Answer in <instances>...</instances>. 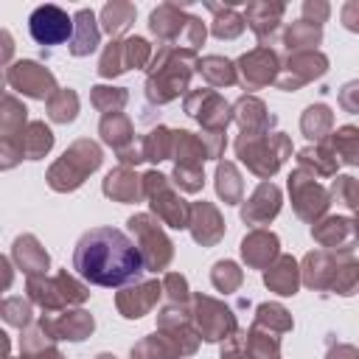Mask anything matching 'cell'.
Here are the masks:
<instances>
[{"label": "cell", "instance_id": "cell-35", "mask_svg": "<svg viewBox=\"0 0 359 359\" xmlns=\"http://www.w3.org/2000/svg\"><path fill=\"white\" fill-rule=\"evenodd\" d=\"M196 70L202 73V79H205L210 87H230V84L238 81L236 62H230V59H224V56H216V53L202 56L199 65H196Z\"/></svg>", "mask_w": 359, "mask_h": 359}, {"label": "cell", "instance_id": "cell-48", "mask_svg": "<svg viewBox=\"0 0 359 359\" xmlns=\"http://www.w3.org/2000/svg\"><path fill=\"white\" fill-rule=\"evenodd\" d=\"M244 280V272L238 269L236 261H216L213 269H210V283L219 289V292H236Z\"/></svg>", "mask_w": 359, "mask_h": 359}, {"label": "cell", "instance_id": "cell-47", "mask_svg": "<svg viewBox=\"0 0 359 359\" xmlns=\"http://www.w3.org/2000/svg\"><path fill=\"white\" fill-rule=\"evenodd\" d=\"M48 115H50V121H56V123H70V121H76V115H79V95L67 87V90H56L50 98H48Z\"/></svg>", "mask_w": 359, "mask_h": 359}, {"label": "cell", "instance_id": "cell-4", "mask_svg": "<svg viewBox=\"0 0 359 359\" xmlns=\"http://www.w3.org/2000/svg\"><path fill=\"white\" fill-rule=\"evenodd\" d=\"M104 154H101V146L81 137L76 140L50 168H48V185L59 194H67V191H76L98 165H101Z\"/></svg>", "mask_w": 359, "mask_h": 359}, {"label": "cell", "instance_id": "cell-25", "mask_svg": "<svg viewBox=\"0 0 359 359\" xmlns=\"http://www.w3.org/2000/svg\"><path fill=\"white\" fill-rule=\"evenodd\" d=\"M50 337L53 339H70V342H81L93 334L95 328V320L93 314H87L84 309H73V311H65L59 317H42Z\"/></svg>", "mask_w": 359, "mask_h": 359}, {"label": "cell", "instance_id": "cell-8", "mask_svg": "<svg viewBox=\"0 0 359 359\" xmlns=\"http://www.w3.org/2000/svg\"><path fill=\"white\" fill-rule=\"evenodd\" d=\"M143 196L149 199L154 216L174 227V230H182L191 224V205L171 188L168 177L160 174V171H146L143 174Z\"/></svg>", "mask_w": 359, "mask_h": 359}, {"label": "cell", "instance_id": "cell-13", "mask_svg": "<svg viewBox=\"0 0 359 359\" xmlns=\"http://www.w3.org/2000/svg\"><path fill=\"white\" fill-rule=\"evenodd\" d=\"M182 107H185V112H188L191 118H196V121H199L205 129H210V132H227V126H230V121H233V107H230L216 90H210V87H205V90H191V93L185 95Z\"/></svg>", "mask_w": 359, "mask_h": 359}, {"label": "cell", "instance_id": "cell-24", "mask_svg": "<svg viewBox=\"0 0 359 359\" xmlns=\"http://www.w3.org/2000/svg\"><path fill=\"white\" fill-rule=\"evenodd\" d=\"M339 252L331 250H311L300 261V278L309 289H331L334 272H337Z\"/></svg>", "mask_w": 359, "mask_h": 359}, {"label": "cell", "instance_id": "cell-5", "mask_svg": "<svg viewBox=\"0 0 359 359\" xmlns=\"http://www.w3.org/2000/svg\"><path fill=\"white\" fill-rule=\"evenodd\" d=\"M236 154L255 177L269 180L283 165V160L292 154V140L283 132H269V135H261V137L238 135L236 137Z\"/></svg>", "mask_w": 359, "mask_h": 359}, {"label": "cell", "instance_id": "cell-11", "mask_svg": "<svg viewBox=\"0 0 359 359\" xmlns=\"http://www.w3.org/2000/svg\"><path fill=\"white\" fill-rule=\"evenodd\" d=\"M289 194H292V208H294V213H297L303 222H309V224H317V222L325 216L328 205H331L328 188H323V185L317 182V177L309 174L306 168H294V171L289 174Z\"/></svg>", "mask_w": 359, "mask_h": 359}, {"label": "cell", "instance_id": "cell-1", "mask_svg": "<svg viewBox=\"0 0 359 359\" xmlns=\"http://www.w3.org/2000/svg\"><path fill=\"white\" fill-rule=\"evenodd\" d=\"M73 269L93 286L123 289L135 283L146 266L137 244L123 230L93 227L76 241Z\"/></svg>", "mask_w": 359, "mask_h": 359}, {"label": "cell", "instance_id": "cell-32", "mask_svg": "<svg viewBox=\"0 0 359 359\" xmlns=\"http://www.w3.org/2000/svg\"><path fill=\"white\" fill-rule=\"evenodd\" d=\"M14 261L20 264V269L31 278V275H45L48 272V252L39 247V241L34 236H20L14 241Z\"/></svg>", "mask_w": 359, "mask_h": 359}, {"label": "cell", "instance_id": "cell-58", "mask_svg": "<svg viewBox=\"0 0 359 359\" xmlns=\"http://www.w3.org/2000/svg\"><path fill=\"white\" fill-rule=\"evenodd\" d=\"M325 359H359V348L339 342V345H331V348H328Z\"/></svg>", "mask_w": 359, "mask_h": 359}, {"label": "cell", "instance_id": "cell-50", "mask_svg": "<svg viewBox=\"0 0 359 359\" xmlns=\"http://www.w3.org/2000/svg\"><path fill=\"white\" fill-rule=\"evenodd\" d=\"M328 194H331V199H337L339 205L359 210V180H353V177H348V174H345V177H337V180L331 182Z\"/></svg>", "mask_w": 359, "mask_h": 359}, {"label": "cell", "instance_id": "cell-42", "mask_svg": "<svg viewBox=\"0 0 359 359\" xmlns=\"http://www.w3.org/2000/svg\"><path fill=\"white\" fill-rule=\"evenodd\" d=\"M252 325H258V328H264V331H269V334H286V331H292V314L280 306V303H261L258 309H255V323Z\"/></svg>", "mask_w": 359, "mask_h": 359}, {"label": "cell", "instance_id": "cell-44", "mask_svg": "<svg viewBox=\"0 0 359 359\" xmlns=\"http://www.w3.org/2000/svg\"><path fill=\"white\" fill-rule=\"evenodd\" d=\"M325 143L334 149L339 163L359 165V129L356 126H339L337 132H331V137Z\"/></svg>", "mask_w": 359, "mask_h": 359}, {"label": "cell", "instance_id": "cell-39", "mask_svg": "<svg viewBox=\"0 0 359 359\" xmlns=\"http://www.w3.org/2000/svg\"><path fill=\"white\" fill-rule=\"evenodd\" d=\"M135 6L132 3H123V0H112L101 8V28L109 34V36H121L132 28L135 22Z\"/></svg>", "mask_w": 359, "mask_h": 359}, {"label": "cell", "instance_id": "cell-28", "mask_svg": "<svg viewBox=\"0 0 359 359\" xmlns=\"http://www.w3.org/2000/svg\"><path fill=\"white\" fill-rule=\"evenodd\" d=\"M101 45V28L95 20L93 8H79L73 14V39H70V53L73 56H90Z\"/></svg>", "mask_w": 359, "mask_h": 359}, {"label": "cell", "instance_id": "cell-56", "mask_svg": "<svg viewBox=\"0 0 359 359\" xmlns=\"http://www.w3.org/2000/svg\"><path fill=\"white\" fill-rule=\"evenodd\" d=\"M339 107L345 112H359V79L342 84V90H339Z\"/></svg>", "mask_w": 359, "mask_h": 359}, {"label": "cell", "instance_id": "cell-49", "mask_svg": "<svg viewBox=\"0 0 359 359\" xmlns=\"http://www.w3.org/2000/svg\"><path fill=\"white\" fill-rule=\"evenodd\" d=\"M25 107L14 98V95H6L3 98V140H11L14 137V129H22L25 126Z\"/></svg>", "mask_w": 359, "mask_h": 359}, {"label": "cell", "instance_id": "cell-30", "mask_svg": "<svg viewBox=\"0 0 359 359\" xmlns=\"http://www.w3.org/2000/svg\"><path fill=\"white\" fill-rule=\"evenodd\" d=\"M205 6H208V11H213L210 34L216 39H236V36L244 34L247 20H244V14L236 11V3H227V6H222V3H205Z\"/></svg>", "mask_w": 359, "mask_h": 359}, {"label": "cell", "instance_id": "cell-41", "mask_svg": "<svg viewBox=\"0 0 359 359\" xmlns=\"http://www.w3.org/2000/svg\"><path fill=\"white\" fill-rule=\"evenodd\" d=\"M216 194L224 199V205H238L244 202L241 194H244V182H241V174L233 163H219L216 165Z\"/></svg>", "mask_w": 359, "mask_h": 359}, {"label": "cell", "instance_id": "cell-61", "mask_svg": "<svg viewBox=\"0 0 359 359\" xmlns=\"http://www.w3.org/2000/svg\"><path fill=\"white\" fill-rule=\"evenodd\" d=\"M356 227H359V210H356Z\"/></svg>", "mask_w": 359, "mask_h": 359}, {"label": "cell", "instance_id": "cell-59", "mask_svg": "<svg viewBox=\"0 0 359 359\" xmlns=\"http://www.w3.org/2000/svg\"><path fill=\"white\" fill-rule=\"evenodd\" d=\"M22 359H65V356L50 345V348H42V351H22Z\"/></svg>", "mask_w": 359, "mask_h": 359}, {"label": "cell", "instance_id": "cell-19", "mask_svg": "<svg viewBox=\"0 0 359 359\" xmlns=\"http://www.w3.org/2000/svg\"><path fill=\"white\" fill-rule=\"evenodd\" d=\"M160 294H163V280H135L115 294V306H118L121 317L137 320L157 306Z\"/></svg>", "mask_w": 359, "mask_h": 359}, {"label": "cell", "instance_id": "cell-45", "mask_svg": "<svg viewBox=\"0 0 359 359\" xmlns=\"http://www.w3.org/2000/svg\"><path fill=\"white\" fill-rule=\"evenodd\" d=\"M143 140V157L151 160V163H160L165 157H171V149H174V129H165V126H157L151 129Z\"/></svg>", "mask_w": 359, "mask_h": 359}, {"label": "cell", "instance_id": "cell-34", "mask_svg": "<svg viewBox=\"0 0 359 359\" xmlns=\"http://www.w3.org/2000/svg\"><path fill=\"white\" fill-rule=\"evenodd\" d=\"M50 146H53V132H50L42 121L28 123V126L22 129L20 143H17V149H20V154H22L25 160H39V157H45V154L50 151Z\"/></svg>", "mask_w": 359, "mask_h": 359}, {"label": "cell", "instance_id": "cell-27", "mask_svg": "<svg viewBox=\"0 0 359 359\" xmlns=\"http://www.w3.org/2000/svg\"><path fill=\"white\" fill-rule=\"evenodd\" d=\"M101 191H104V196L129 205V202H137V199L143 196V177H137V174H135L132 168H126V165H118L115 171H109V174L104 177Z\"/></svg>", "mask_w": 359, "mask_h": 359}, {"label": "cell", "instance_id": "cell-26", "mask_svg": "<svg viewBox=\"0 0 359 359\" xmlns=\"http://www.w3.org/2000/svg\"><path fill=\"white\" fill-rule=\"evenodd\" d=\"M264 283L269 292L280 294V297H292L297 294V286L303 283L300 278V264L292 255H278V261L264 269Z\"/></svg>", "mask_w": 359, "mask_h": 359}, {"label": "cell", "instance_id": "cell-60", "mask_svg": "<svg viewBox=\"0 0 359 359\" xmlns=\"http://www.w3.org/2000/svg\"><path fill=\"white\" fill-rule=\"evenodd\" d=\"M95 359H115V356H112V353H98Z\"/></svg>", "mask_w": 359, "mask_h": 359}, {"label": "cell", "instance_id": "cell-15", "mask_svg": "<svg viewBox=\"0 0 359 359\" xmlns=\"http://www.w3.org/2000/svg\"><path fill=\"white\" fill-rule=\"evenodd\" d=\"M236 70H238V81L244 84V90H261L266 84H275V79L280 73V59L272 48L258 45V48L247 50L244 56H238Z\"/></svg>", "mask_w": 359, "mask_h": 359}, {"label": "cell", "instance_id": "cell-9", "mask_svg": "<svg viewBox=\"0 0 359 359\" xmlns=\"http://www.w3.org/2000/svg\"><path fill=\"white\" fill-rule=\"evenodd\" d=\"M154 53H151V45L143 39V36H126V39H112L101 59H98V76L101 79H115L126 70H137V67H146L151 65Z\"/></svg>", "mask_w": 359, "mask_h": 359}, {"label": "cell", "instance_id": "cell-54", "mask_svg": "<svg viewBox=\"0 0 359 359\" xmlns=\"http://www.w3.org/2000/svg\"><path fill=\"white\" fill-rule=\"evenodd\" d=\"M331 17V6L325 3V0H306L303 3V17L300 20H306V22H311V25H320L323 28V22Z\"/></svg>", "mask_w": 359, "mask_h": 359}, {"label": "cell", "instance_id": "cell-21", "mask_svg": "<svg viewBox=\"0 0 359 359\" xmlns=\"http://www.w3.org/2000/svg\"><path fill=\"white\" fill-rule=\"evenodd\" d=\"M233 121L238 123L244 137H261L269 135V129L275 126V115L266 112V104L255 95H241L233 104Z\"/></svg>", "mask_w": 359, "mask_h": 359}, {"label": "cell", "instance_id": "cell-22", "mask_svg": "<svg viewBox=\"0 0 359 359\" xmlns=\"http://www.w3.org/2000/svg\"><path fill=\"white\" fill-rule=\"evenodd\" d=\"M278 247H280V241H278L275 233H269L264 227H255L241 238V258L250 269H269L280 255Z\"/></svg>", "mask_w": 359, "mask_h": 359}, {"label": "cell", "instance_id": "cell-12", "mask_svg": "<svg viewBox=\"0 0 359 359\" xmlns=\"http://www.w3.org/2000/svg\"><path fill=\"white\" fill-rule=\"evenodd\" d=\"M28 34L36 45H48V48L62 45V42L73 39V17L53 3L39 6L28 17Z\"/></svg>", "mask_w": 359, "mask_h": 359}, {"label": "cell", "instance_id": "cell-20", "mask_svg": "<svg viewBox=\"0 0 359 359\" xmlns=\"http://www.w3.org/2000/svg\"><path fill=\"white\" fill-rule=\"evenodd\" d=\"M280 188L269 180H264L252 194L250 199L241 202V219L252 227H261V224H269L278 213H280Z\"/></svg>", "mask_w": 359, "mask_h": 359}, {"label": "cell", "instance_id": "cell-10", "mask_svg": "<svg viewBox=\"0 0 359 359\" xmlns=\"http://www.w3.org/2000/svg\"><path fill=\"white\" fill-rule=\"evenodd\" d=\"M191 317H194V328L199 331V337L205 342H222V339L227 342L238 331L233 309L208 294H194Z\"/></svg>", "mask_w": 359, "mask_h": 359}, {"label": "cell", "instance_id": "cell-53", "mask_svg": "<svg viewBox=\"0 0 359 359\" xmlns=\"http://www.w3.org/2000/svg\"><path fill=\"white\" fill-rule=\"evenodd\" d=\"M3 314H6V323L11 325H28L31 323V306L22 300V297H8L3 303Z\"/></svg>", "mask_w": 359, "mask_h": 359}, {"label": "cell", "instance_id": "cell-40", "mask_svg": "<svg viewBox=\"0 0 359 359\" xmlns=\"http://www.w3.org/2000/svg\"><path fill=\"white\" fill-rule=\"evenodd\" d=\"M356 289H359V261L351 252H339L337 272H334V280H331V292L342 294V297H351Z\"/></svg>", "mask_w": 359, "mask_h": 359}, {"label": "cell", "instance_id": "cell-55", "mask_svg": "<svg viewBox=\"0 0 359 359\" xmlns=\"http://www.w3.org/2000/svg\"><path fill=\"white\" fill-rule=\"evenodd\" d=\"M199 137H202V146H205V151H208V160H219V157L224 154V146H227L224 132H210V129H205Z\"/></svg>", "mask_w": 359, "mask_h": 359}, {"label": "cell", "instance_id": "cell-29", "mask_svg": "<svg viewBox=\"0 0 359 359\" xmlns=\"http://www.w3.org/2000/svg\"><path fill=\"white\" fill-rule=\"evenodd\" d=\"M297 168H306L314 177H337L339 157L334 154V149L328 143L306 146V149L297 151Z\"/></svg>", "mask_w": 359, "mask_h": 359}, {"label": "cell", "instance_id": "cell-43", "mask_svg": "<svg viewBox=\"0 0 359 359\" xmlns=\"http://www.w3.org/2000/svg\"><path fill=\"white\" fill-rule=\"evenodd\" d=\"M247 356L250 359H280V337L252 325L247 331Z\"/></svg>", "mask_w": 359, "mask_h": 359}, {"label": "cell", "instance_id": "cell-7", "mask_svg": "<svg viewBox=\"0 0 359 359\" xmlns=\"http://www.w3.org/2000/svg\"><path fill=\"white\" fill-rule=\"evenodd\" d=\"M126 224H129V233L135 236V244H137V250L143 255V266L149 272L165 269L171 264V258H174V244L163 233V227H160L163 222L157 216H151V213H135Z\"/></svg>", "mask_w": 359, "mask_h": 359}, {"label": "cell", "instance_id": "cell-14", "mask_svg": "<svg viewBox=\"0 0 359 359\" xmlns=\"http://www.w3.org/2000/svg\"><path fill=\"white\" fill-rule=\"evenodd\" d=\"M328 70V56L323 50H303V53H289L286 62L280 65V73L275 79L278 90H300L303 84L320 79Z\"/></svg>", "mask_w": 359, "mask_h": 359}, {"label": "cell", "instance_id": "cell-23", "mask_svg": "<svg viewBox=\"0 0 359 359\" xmlns=\"http://www.w3.org/2000/svg\"><path fill=\"white\" fill-rule=\"evenodd\" d=\"M188 227H191L194 241L202 244V247H213L224 236V219H222L219 208L205 202V199L191 205V224Z\"/></svg>", "mask_w": 359, "mask_h": 359}, {"label": "cell", "instance_id": "cell-33", "mask_svg": "<svg viewBox=\"0 0 359 359\" xmlns=\"http://www.w3.org/2000/svg\"><path fill=\"white\" fill-rule=\"evenodd\" d=\"M132 359H182V351L171 334L157 331L151 337H143L132 348Z\"/></svg>", "mask_w": 359, "mask_h": 359}, {"label": "cell", "instance_id": "cell-38", "mask_svg": "<svg viewBox=\"0 0 359 359\" xmlns=\"http://www.w3.org/2000/svg\"><path fill=\"white\" fill-rule=\"evenodd\" d=\"M323 42V28L320 25H311L306 20H297L292 22L286 31H283V45L289 53H303V50H317V45Z\"/></svg>", "mask_w": 359, "mask_h": 359}, {"label": "cell", "instance_id": "cell-37", "mask_svg": "<svg viewBox=\"0 0 359 359\" xmlns=\"http://www.w3.org/2000/svg\"><path fill=\"white\" fill-rule=\"evenodd\" d=\"M171 157L177 165H202L208 160V151L202 146V137L188 132V129H174V149Z\"/></svg>", "mask_w": 359, "mask_h": 359}, {"label": "cell", "instance_id": "cell-3", "mask_svg": "<svg viewBox=\"0 0 359 359\" xmlns=\"http://www.w3.org/2000/svg\"><path fill=\"white\" fill-rule=\"evenodd\" d=\"M149 31L160 39V45L185 48V50H196L208 36L205 22L188 14V8L177 3H160L149 14Z\"/></svg>", "mask_w": 359, "mask_h": 359}, {"label": "cell", "instance_id": "cell-16", "mask_svg": "<svg viewBox=\"0 0 359 359\" xmlns=\"http://www.w3.org/2000/svg\"><path fill=\"white\" fill-rule=\"evenodd\" d=\"M6 81H8V87L20 90L28 98H50L59 90L53 73L48 67H42L39 62H31V59H22V62L11 65L6 70Z\"/></svg>", "mask_w": 359, "mask_h": 359}, {"label": "cell", "instance_id": "cell-2", "mask_svg": "<svg viewBox=\"0 0 359 359\" xmlns=\"http://www.w3.org/2000/svg\"><path fill=\"white\" fill-rule=\"evenodd\" d=\"M199 59L196 50H185V48H171V45H160L151 65H149V76H146V98L157 107L185 95L191 76L196 70Z\"/></svg>", "mask_w": 359, "mask_h": 359}, {"label": "cell", "instance_id": "cell-6", "mask_svg": "<svg viewBox=\"0 0 359 359\" xmlns=\"http://www.w3.org/2000/svg\"><path fill=\"white\" fill-rule=\"evenodd\" d=\"M25 286H28V297L36 306H42L45 311L70 309V306H79V303H84L90 297L87 286L79 283L67 272H56L53 278H48V275H31Z\"/></svg>", "mask_w": 359, "mask_h": 359}, {"label": "cell", "instance_id": "cell-52", "mask_svg": "<svg viewBox=\"0 0 359 359\" xmlns=\"http://www.w3.org/2000/svg\"><path fill=\"white\" fill-rule=\"evenodd\" d=\"M163 294L168 297V303L185 306L188 297H191V289H188L185 275H180V272H168V275L163 278Z\"/></svg>", "mask_w": 359, "mask_h": 359}, {"label": "cell", "instance_id": "cell-46", "mask_svg": "<svg viewBox=\"0 0 359 359\" xmlns=\"http://www.w3.org/2000/svg\"><path fill=\"white\" fill-rule=\"evenodd\" d=\"M90 101L95 109H101L104 115H112V112H121L123 104L129 101V93L123 87H112V84H95L93 93H90Z\"/></svg>", "mask_w": 359, "mask_h": 359}, {"label": "cell", "instance_id": "cell-18", "mask_svg": "<svg viewBox=\"0 0 359 359\" xmlns=\"http://www.w3.org/2000/svg\"><path fill=\"white\" fill-rule=\"evenodd\" d=\"M311 236L320 247H325L331 252H351L359 244L356 219H348V216H323L311 227Z\"/></svg>", "mask_w": 359, "mask_h": 359}, {"label": "cell", "instance_id": "cell-51", "mask_svg": "<svg viewBox=\"0 0 359 359\" xmlns=\"http://www.w3.org/2000/svg\"><path fill=\"white\" fill-rule=\"evenodd\" d=\"M174 185L185 194H196L205 185V171L202 165H174Z\"/></svg>", "mask_w": 359, "mask_h": 359}, {"label": "cell", "instance_id": "cell-57", "mask_svg": "<svg viewBox=\"0 0 359 359\" xmlns=\"http://www.w3.org/2000/svg\"><path fill=\"white\" fill-rule=\"evenodd\" d=\"M339 20H342V25H345L348 31L359 34V0H348V3L342 6V11H339Z\"/></svg>", "mask_w": 359, "mask_h": 359}, {"label": "cell", "instance_id": "cell-36", "mask_svg": "<svg viewBox=\"0 0 359 359\" xmlns=\"http://www.w3.org/2000/svg\"><path fill=\"white\" fill-rule=\"evenodd\" d=\"M331 129H334V112L325 107V104H311L303 118H300V132L309 137V140H317V143H325L331 137Z\"/></svg>", "mask_w": 359, "mask_h": 359}, {"label": "cell", "instance_id": "cell-17", "mask_svg": "<svg viewBox=\"0 0 359 359\" xmlns=\"http://www.w3.org/2000/svg\"><path fill=\"white\" fill-rule=\"evenodd\" d=\"M283 14H286V6L278 0H252V3H247L244 20H247L250 31L258 36V42L264 48H269V45H275V39L280 34Z\"/></svg>", "mask_w": 359, "mask_h": 359}, {"label": "cell", "instance_id": "cell-31", "mask_svg": "<svg viewBox=\"0 0 359 359\" xmlns=\"http://www.w3.org/2000/svg\"><path fill=\"white\" fill-rule=\"evenodd\" d=\"M98 135L107 146H112L115 151H123L129 149L137 137H135V126L132 121L123 115V112H112V115H104L101 123H98Z\"/></svg>", "mask_w": 359, "mask_h": 359}]
</instances>
